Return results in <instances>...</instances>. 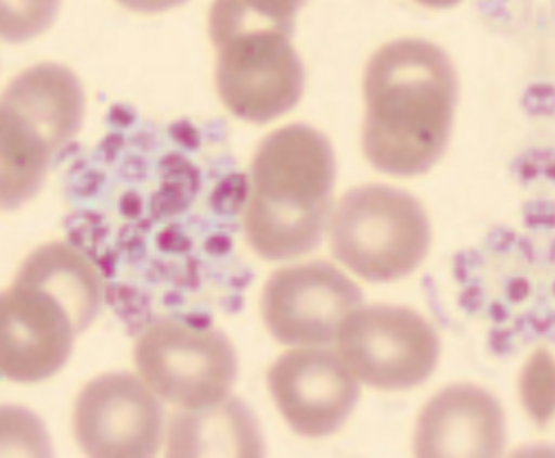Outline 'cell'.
<instances>
[{
	"mask_svg": "<svg viewBox=\"0 0 555 458\" xmlns=\"http://www.w3.org/2000/svg\"><path fill=\"white\" fill-rule=\"evenodd\" d=\"M116 3L138 14H162L185 5L188 0H116Z\"/></svg>",
	"mask_w": 555,
	"mask_h": 458,
	"instance_id": "18",
	"label": "cell"
},
{
	"mask_svg": "<svg viewBox=\"0 0 555 458\" xmlns=\"http://www.w3.org/2000/svg\"><path fill=\"white\" fill-rule=\"evenodd\" d=\"M73 425L88 456L149 458L162 447L164 406L144 380L105 373L79 393Z\"/></svg>",
	"mask_w": 555,
	"mask_h": 458,
	"instance_id": "9",
	"label": "cell"
},
{
	"mask_svg": "<svg viewBox=\"0 0 555 458\" xmlns=\"http://www.w3.org/2000/svg\"><path fill=\"white\" fill-rule=\"evenodd\" d=\"M18 278L55 295L73 315L79 334H83L103 310V278L96 267L70 245L51 243L40 247L25 260Z\"/></svg>",
	"mask_w": 555,
	"mask_h": 458,
	"instance_id": "14",
	"label": "cell"
},
{
	"mask_svg": "<svg viewBox=\"0 0 555 458\" xmlns=\"http://www.w3.org/2000/svg\"><path fill=\"white\" fill-rule=\"evenodd\" d=\"M336 155L325 133L288 125L268 133L250 164L244 237L263 260H295L321 245L332 216Z\"/></svg>",
	"mask_w": 555,
	"mask_h": 458,
	"instance_id": "2",
	"label": "cell"
},
{
	"mask_svg": "<svg viewBox=\"0 0 555 458\" xmlns=\"http://www.w3.org/2000/svg\"><path fill=\"white\" fill-rule=\"evenodd\" d=\"M248 10L274 18V21H286L295 23L297 12L308 3V0H240Z\"/></svg>",
	"mask_w": 555,
	"mask_h": 458,
	"instance_id": "17",
	"label": "cell"
},
{
	"mask_svg": "<svg viewBox=\"0 0 555 458\" xmlns=\"http://www.w3.org/2000/svg\"><path fill=\"white\" fill-rule=\"evenodd\" d=\"M505 412L475 384H453L423 408L414 454L418 458H492L505 449Z\"/></svg>",
	"mask_w": 555,
	"mask_h": 458,
	"instance_id": "12",
	"label": "cell"
},
{
	"mask_svg": "<svg viewBox=\"0 0 555 458\" xmlns=\"http://www.w3.org/2000/svg\"><path fill=\"white\" fill-rule=\"evenodd\" d=\"M268 386L288 425L310 438L338 432L360 399V382L340 354L325 347L293 349L268 371Z\"/></svg>",
	"mask_w": 555,
	"mask_h": 458,
	"instance_id": "11",
	"label": "cell"
},
{
	"mask_svg": "<svg viewBox=\"0 0 555 458\" xmlns=\"http://www.w3.org/2000/svg\"><path fill=\"white\" fill-rule=\"evenodd\" d=\"M336 260L369 282H397L429 254L431 225L423 203L392 186L349 190L330 216Z\"/></svg>",
	"mask_w": 555,
	"mask_h": 458,
	"instance_id": "5",
	"label": "cell"
},
{
	"mask_svg": "<svg viewBox=\"0 0 555 458\" xmlns=\"http://www.w3.org/2000/svg\"><path fill=\"white\" fill-rule=\"evenodd\" d=\"M336 341L351 373L382 391H405L427 382L440 360L436 328L403 306H358L343 321Z\"/></svg>",
	"mask_w": 555,
	"mask_h": 458,
	"instance_id": "7",
	"label": "cell"
},
{
	"mask_svg": "<svg viewBox=\"0 0 555 458\" xmlns=\"http://www.w3.org/2000/svg\"><path fill=\"white\" fill-rule=\"evenodd\" d=\"M133 358L140 378L157 397L188 410L227 399L237 380L233 343L216 328L179 319L146 328Z\"/></svg>",
	"mask_w": 555,
	"mask_h": 458,
	"instance_id": "6",
	"label": "cell"
},
{
	"mask_svg": "<svg viewBox=\"0 0 555 458\" xmlns=\"http://www.w3.org/2000/svg\"><path fill=\"white\" fill-rule=\"evenodd\" d=\"M77 326L47 289L16 278L0 293V378L36 384L60 373L73 356Z\"/></svg>",
	"mask_w": 555,
	"mask_h": 458,
	"instance_id": "10",
	"label": "cell"
},
{
	"mask_svg": "<svg viewBox=\"0 0 555 458\" xmlns=\"http://www.w3.org/2000/svg\"><path fill=\"white\" fill-rule=\"evenodd\" d=\"M362 289L332 263H306L272 273L261 295V317L284 345L323 347L362 306Z\"/></svg>",
	"mask_w": 555,
	"mask_h": 458,
	"instance_id": "8",
	"label": "cell"
},
{
	"mask_svg": "<svg viewBox=\"0 0 555 458\" xmlns=\"http://www.w3.org/2000/svg\"><path fill=\"white\" fill-rule=\"evenodd\" d=\"M416 3L423 8H429V10H449V8L460 5L462 0H416Z\"/></svg>",
	"mask_w": 555,
	"mask_h": 458,
	"instance_id": "19",
	"label": "cell"
},
{
	"mask_svg": "<svg viewBox=\"0 0 555 458\" xmlns=\"http://www.w3.org/2000/svg\"><path fill=\"white\" fill-rule=\"evenodd\" d=\"M44 423L27 408L0 406V456H51Z\"/></svg>",
	"mask_w": 555,
	"mask_h": 458,
	"instance_id": "16",
	"label": "cell"
},
{
	"mask_svg": "<svg viewBox=\"0 0 555 458\" xmlns=\"http://www.w3.org/2000/svg\"><path fill=\"white\" fill-rule=\"evenodd\" d=\"M170 456H261L255 415L235 397L179 412L170 421Z\"/></svg>",
	"mask_w": 555,
	"mask_h": 458,
	"instance_id": "13",
	"label": "cell"
},
{
	"mask_svg": "<svg viewBox=\"0 0 555 458\" xmlns=\"http://www.w3.org/2000/svg\"><path fill=\"white\" fill-rule=\"evenodd\" d=\"M83 116L86 92L70 68L38 64L12 79L0 97V209H16L40 192Z\"/></svg>",
	"mask_w": 555,
	"mask_h": 458,
	"instance_id": "4",
	"label": "cell"
},
{
	"mask_svg": "<svg viewBox=\"0 0 555 458\" xmlns=\"http://www.w3.org/2000/svg\"><path fill=\"white\" fill-rule=\"evenodd\" d=\"M62 0H0V40L23 44L47 34L57 21Z\"/></svg>",
	"mask_w": 555,
	"mask_h": 458,
	"instance_id": "15",
	"label": "cell"
},
{
	"mask_svg": "<svg viewBox=\"0 0 555 458\" xmlns=\"http://www.w3.org/2000/svg\"><path fill=\"white\" fill-rule=\"evenodd\" d=\"M457 90L455 66L440 47L416 38L382 47L364 75L366 160L395 177L427 173L449 147Z\"/></svg>",
	"mask_w": 555,
	"mask_h": 458,
	"instance_id": "1",
	"label": "cell"
},
{
	"mask_svg": "<svg viewBox=\"0 0 555 458\" xmlns=\"http://www.w3.org/2000/svg\"><path fill=\"white\" fill-rule=\"evenodd\" d=\"M293 34L295 23L261 16L240 0H214L209 36L218 51L216 88L235 118L266 125L297 107L306 68Z\"/></svg>",
	"mask_w": 555,
	"mask_h": 458,
	"instance_id": "3",
	"label": "cell"
}]
</instances>
